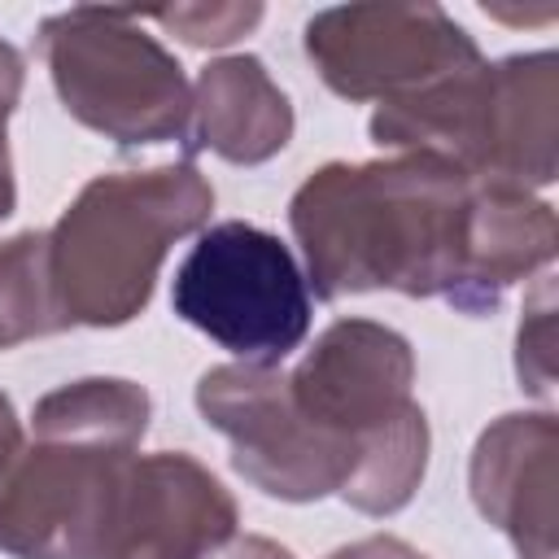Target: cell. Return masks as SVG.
Segmentation results:
<instances>
[{"mask_svg": "<svg viewBox=\"0 0 559 559\" xmlns=\"http://www.w3.org/2000/svg\"><path fill=\"white\" fill-rule=\"evenodd\" d=\"M66 319L48 280V231H17L0 240V349L61 332Z\"/></svg>", "mask_w": 559, "mask_h": 559, "instance_id": "16", "label": "cell"}, {"mask_svg": "<svg viewBox=\"0 0 559 559\" xmlns=\"http://www.w3.org/2000/svg\"><path fill=\"white\" fill-rule=\"evenodd\" d=\"M476 183L432 153L319 166L288 201L306 284L323 301L393 288L459 306Z\"/></svg>", "mask_w": 559, "mask_h": 559, "instance_id": "1", "label": "cell"}, {"mask_svg": "<svg viewBox=\"0 0 559 559\" xmlns=\"http://www.w3.org/2000/svg\"><path fill=\"white\" fill-rule=\"evenodd\" d=\"M210 559H293V550L280 546V542H271V537L245 533V537H231L227 546H218Z\"/></svg>", "mask_w": 559, "mask_h": 559, "instance_id": "21", "label": "cell"}, {"mask_svg": "<svg viewBox=\"0 0 559 559\" xmlns=\"http://www.w3.org/2000/svg\"><path fill=\"white\" fill-rule=\"evenodd\" d=\"M201 419L227 437L231 467L280 502H319L341 493L358 445L314 428L288 397V371L262 362H223L197 380Z\"/></svg>", "mask_w": 559, "mask_h": 559, "instance_id": "6", "label": "cell"}, {"mask_svg": "<svg viewBox=\"0 0 559 559\" xmlns=\"http://www.w3.org/2000/svg\"><path fill=\"white\" fill-rule=\"evenodd\" d=\"M153 402L135 380L87 376L44 393L31 411L35 441H74L105 450H135L148 432Z\"/></svg>", "mask_w": 559, "mask_h": 559, "instance_id": "14", "label": "cell"}, {"mask_svg": "<svg viewBox=\"0 0 559 559\" xmlns=\"http://www.w3.org/2000/svg\"><path fill=\"white\" fill-rule=\"evenodd\" d=\"M135 450L31 441L0 472V550L13 559H96Z\"/></svg>", "mask_w": 559, "mask_h": 559, "instance_id": "8", "label": "cell"}, {"mask_svg": "<svg viewBox=\"0 0 559 559\" xmlns=\"http://www.w3.org/2000/svg\"><path fill=\"white\" fill-rule=\"evenodd\" d=\"M314 74L345 100H397L480 61L441 4H336L306 22Z\"/></svg>", "mask_w": 559, "mask_h": 559, "instance_id": "7", "label": "cell"}, {"mask_svg": "<svg viewBox=\"0 0 559 559\" xmlns=\"http://www.w3.org/2000/svg\"><path fill=\"white\" fill-rule=\"evenodd\" d=\"M210 210L214 188L192 162L87 179L48 231V280L66 328L131 323L170 245L201 231Z\"/></svg>", "mask_w": 559, "mask_h": 559, "instance_id": "2", "label": "cell"}, {"mask_svg": "<svg viewBox=\"0 0 559 559\" xmlns=\"http://www.w3.org/2000/svg\"><path fill=\"white\" fill-rule=\"evenodd\" d=\"M328 559H428L424 550H415L411 542L402 537H389V533H376V537H362V542H349L341 550H332Z\"/></svg>", "mask_w": 559, "mask_h": 559, "instance_id": "20", "label": "cell"}, {"mask_svg": "<svg viewBox=\"0 0 559 559\" xmlns=\"http://www.w3.org/2000/svg\"><path fill=\"white\" fill-rule=\"evenodd\" d=\"M22 79H26V66H22V52L0 39V218L13 214L17 205V183H13V157H9V118L22 100Z\"/></svg>", "mask_w": 559, "mask_h": 559, "instance_id": "19", "label": "cell"}, {"mask_svg": "<svg viewBox=\"0 0 559 559\" xmlns=\"http://www.w3.org/2000/svg\"><path fill=\"white\" fill-rule=\"evenodd\" d=\"M559 61L550 48L476 61L411 96L380 100L371 140L380 148L432 153L480 183L550 188L559 175Z\"/></svg>", "mask_w": 559, "mask_h": 559, "instance_id": "3", "label": "cell"}, {"mask_svg": "<svg viewBox=\"0 0 559 559\" xmlns=\"http://www.w3.org/2000/svg\"><path fill=\"white\" fill-rule=\"evenodd\" d=\"M555 280L550 271H542L533 293L524 297V314L515 328V376L533 397L555 393Z\"/></svg>", "mask_w": 559, "mask_h": 559, "instance_id": "17", "label": "cell"}, {"mask_svg": "<svg viewBox=\"0 0 559 559\" xmlns=\"http://www.w3.org/2000/svg\"><path fill=\"white\" fill-rule=\"evenodd\" d=\"M153 17L192 48H223L262 22V4H175Z\"/></svg>", "mask_w": 559, "mask_h": 559, "instance_id": "18", "label": "cell"}, {"mask_svg": "<svg viewBox=\"0 0 559 559\" xmlns=\"http://www.w3.org/2000/svg\"><path fill=\"white\" fill-rule=\"evenodd\" d=\"M236 520V498L192 454H135L96 559H210Z\"/></svg>", "mask_w": 559, "mask_h": 559, "instance_id": "10", "label": "cell"}, {"mask_svg": "<svg viewBox=\"0 0 559 559\" xmlns=\"http://www.w3.org/2000/svg\"><path fill=\"white\" fill-rule=\"evenodd\" d=\"M555 450L559 424L550 411H511L493 419L472 450V502L498 533H507L520 559H559Z\"/></svg>", "mask_w": 559, "mask_h": 559, "instance_id": "11", "label": "cell"}, {"mask_svg": "<svg viewBox=\"0 0 559 559\" xmlns=\"http://www.w3.org/2000/svg\"><path fill=\"white\" fill-rule=\"evenodd\" d=\"M22 450V424H17V411L13 402L0 393V472L9 467V459Z\"/></svg>", "mask_w": 559, "mask_h": 559, "instance_id": "22", "label": "cell"}, {"mask_svg": "<svg viewBox=\"0 0 559 559\" xmlns=\"http://www.w3.org/2000/svg\"><path fill=\"white\" fill-rule=\"evenodd\" d=\"M188 131L197 148L258 166L293 140V105L258 57H218L197 74Z\"/></svg>", "mask_w": 559, "mask_h": 559, "instance_id": "12", "label": "cell"}, {"mask_svg": "<svg viewBox=\"0 0 559 559\" xmlns=\"http://www.w3.org/2000/svg\"><path fill=\"white\" fill-rule=\"evenodd\" d=\"M424 472H428V415L411 406L393 428H384L358 450V463L341 498L362 515H393L415 498Z\"/></svg>", "mask_w": 559, "mask_h": 559, "instance_id": "15", "label": "cell"}, {"mask_svg": "<svg viewBox=\"0 0 559 559\" xmlns=\"http://www.w3.org/2000/svg\"><path fill=\"white\" fill-rule=\"evenodd\" d=\"M559 223L550 201L502 188V183H476L472 205V236H467V275L459 306L463 314H489L498 310L502 293L555 262Z\"/></svg>", "mask_w": 559, "mask_h": 559, "instance_id": "13", "label": "cell"}, {"mask_svg": "<svg viewBox=\"0 0 559 559\" xmlns=\"http://www.w3.org/2000/svg\"><path fill=\"white\" fill-rule=\"evenodd\" d=\"M39 57L74 122L140 148L188 135L192 87L183 66L127 9H66L44 17Z\"/></svg>", "mask_w": 559, "mask_h": 559, "instance_id": "4", "label": "cell"}, {"mask_svg": "<svg viewBox=\"0 0 559 559\" xmlns=\"http://www.w3.org/2000/svg\"><path fill=\"white\" fill-rule=\"evenodd\" d=\"M411 384V341L376 319H336L288 371L293 406L314 428H328L358 450L415 406Z\"/></svg>", "mask_w": 559, "mask_h": 559, "instance_id": "9", "label": "cell"}, {"mask_svg": "<svg viewBox=\"0 0 559 559\" xmlns=\"http://www.w3.org/2000/svg\"><path fill=\"white\" fill-rule=\"evenodd\" d=\"M175 314L240 362L275 367L310 332V284L266 227L227 218L197 236L170 284Z\"/></svg>", "mask_w": 559, "mask_h": 559, "instance_id": "5", "label": "cell"}]
</instances>
